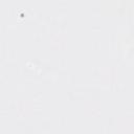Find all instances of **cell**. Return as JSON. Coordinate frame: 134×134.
I'll list each match as a JSON object with an SVG mask.
<instances>
[]
</instances>
